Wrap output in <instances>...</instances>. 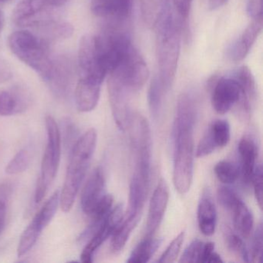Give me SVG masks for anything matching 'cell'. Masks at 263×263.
Listing matches in <instances>:
<instances>
[{
  "mask_svg": "<svg viewBox=\"0 0 263 263\" xmlns=\"http://www.w3.org/2000/svg\"><path fill=\"white\" fill-rule=\"evenodd\" d=\"M158 78L166 91L173 85L181 50L183 29L170 5L166 3L156 24Z\"/></svg>",
  "mask_w": 263,
  "mask_h": 263,
  "instance_id": "6da1fadb",
  "label": "cell"
},
{
  "mask_svg": "<svg viewBox=\"0 0 263 263\" xmlns=\"http://www.w3.org/2000/svg\"><path fill=\"white\" fill-rule=\"evenodd\" d=\"M98 134L89 129L78 138L70 152V161L60 196V205L64 212L71 210L81 184L87 175L96 149Z\"/></svg>",
  "mask_w": 263,
  "mask_h": 263,
  "instance_id": "7a4b0ae2",
  "label": "cell"
},
{
  "mask_svg": "<svg viewBox=\"0 0 263 263\" xmlns=\"http://www.w3.org/2000/svg\"><path fill=\"white\" fill-rule=\"evenodd\" d=\"M8 45L20 61L33 69L45 82L48 81L53 60L50 58L47 42L28 30H19L9 36Z\"/></svg>",
  "mask_w": 263,
  "mask_h": 263,
  "instance_id": "3957f363",
  "label": "cell"
},
{
  "mask_svg": "<svg viewBox=\"0 0 263 263\" xmlns=\"http://www.w3.org/2000/svg\"><path fill=\"white\" fill-rule=\"evenodd\" d=\"M193 126H174L173 183L178 193L184 195L190 190L193 181Z\"/></svg>",
  "mask_w": 263,
  "mask_h": 263,
  "instance_id": "277c9868",
  "label": "cell"
},
{
  "mask_svg": "<svg viewBox=\"0 0 263 263\" xmlns=\"http://www.w3.org/2000/svg\"><path fill=\"white\" fill-rule=\"evenodd\" d=\"M47 144L41 163V174L36 182L34 200L36 204L43 201L49 187L54 181L59 167L61 155V132L60 127L52 116L46 118Z\"/></svg>",
  "mask_w": 263,
  "mask_h": 263,
  "instance_id": "5b68a950",
  "label": "cell"
},
{
  "mask_svg": "<svg viewBox=\"0 0 263 263\" xmlns=\"http://www.w3.org/2000/svg\"><path fill=\"white\" fill-rule=\"evenodd\" d=\"M108 75L133 93L144 87L149 78V70L145 61L133 45Z\"/></svg>",
  "mask_w": 263,
  "mask_h": 263,
  "instance_id": "8992f818",
  "label": "cell"
},
{
  "mask_svg": "<svg viewBox=\"0 0 263 263\" xmlns=\"http://www.w3.org/2000/svg\"><path fill=\"white\" fill-rule=\"evenodd\" d=\"M127 130L135 160V168L152 167V135L147 119L139 113L132 114Z\"/></svg>",
  "mask_w": 263,
  "mask_h": 263,
  "instance_id": "52a82bcc",
  "label": "cell"
},
{
  "mask_svg": "<svg viewBox=\"0 0 263 263\" xmlns=\"http://www.w3.org/2000/svg\"><path fill=\"white\" fill-rule=\"evenodd\" d=\"M60 196L61 192L56 191L46 201L23 232L18 244V256H24L33 249L44 229L50 224L54 217L60 204Z\"/></svg>",
  "mask_w": 263,
  "mask_h": 263,
  "instance_id": "ba28073f",
  "label": "cell"
},
{
  "mask_svg": "<svg viewBox=\"0 0 263 263\" xmlns=\"http://www.w3.org/2000/svg\"><path fill=\"white\" fill-rule=\"evenodd\" d=\"M78 62L81 77L93 78L103 83L107 73L101 61L96 35H85L81 38Z\"/></svg>",
  "mask_w": 263,
  "mask_h": 263,
  "instance_id": "9c48e42d",
  "label": "cell"
},
{
  "mask_svg": "<svg viewBox=\"0 0 263 263\" xmlns=\"http://www.w3.org/2000/svg\"><path fill=\"white\" fill-rule=\"evenodd\" d=\"M212 104L214 110L224 115L238 105L242 98V91L236 79L232 75L212 81Z\"/></svg>",
  "mask_w": 263,
  "mask_h": 263,
  "instance_id": "30bf717a",
  "label": "cell"
},
{
  "mask_svg": "<svg viewBox=\"0 0 263 263\" xmlns=\"http://www.w3.org/2000/svg\"><path fill=\"white\" fill-rule=\"evenodd\" d=\"M55 9L49 0H22L13 12V21L21 27H41L53 19L51 11Z\"/></svg>",
  "mask_w": 263,
  "mask_h": 263,
  "instance_id": "8fae6325",
  "label": "cell"
},
{
  "mask_svg": "<svg viewBox=\"0 0 263 263\" xmlns=\"http://www.w3.org/2000/svg\"><path fill=\"white\" fill-rule=\"evenodd\" d=\"M124 218V206L123 204H118L111 209L101 227L87 241L81 255V260L82 262L90 263L93 261V256L97 251L109 237L111 236L112 234L114 233L117 227L121 224Z\"/></svg>",
  "mask_w": 263,
  "mask_h": 263,
  "instance_id": "7c38bea8",
  "label": "cell"
},
{
  "mask_svg": "<svg viewBox=\"0 0 263 263\" xmlns=\"http://www.w3.org/2000/svg\"><path fill=\"white\" fill-rule=\"evenodd\" d=\"M107 87L114 119L121 130H127L132 114L129 104V97L132 92L110 76H109Z\"/></svg>",
  "mask_w": 263,
  "mask_h": 263,
  "instance_id": "4fadbf2b",
  "label": "cell"
},
{
  "mask_svg": "<svg viewBox=\"0 0 263 263\" xmlns=\"http://www.w3.org/2000/svg\"><path fill=\"white\" fill-rule=\"evenodd\" d=\"M169 200L167 183L161 178L151 198L146 224L145 237H154L164 218Z\"/></svg>",
  "mask_w": 263,
  "mask_h": 263,
  "instance_id": "5bb4252c",
  "label": "cell"
},
{
  "mask_svg": "<svg viewBox=\"0 0 263 263\" xmlns=\"http://www.w3.org/2000/svg\"><path fill=\"white\" fill-rule=\"evenodd\" d=\"M106 194V181L104 170L98 167L89 177L81 192V205L83 212L90 215Z\"/></svg>",
  "mask_w": 263,
  "mask_h": 263,
  "instance_id": "9a60e30c",
  "label": "cell"
},
{
  "mask_svg": "<svg viewBox=\"0 0 263 263\" xmlns=\"http://www.w3.org/2000/svg\"><path fill=\"white\" fill-rule=\"evenodd\" d=\"M262 17L252 19L240 36L230 44L226 55L233 62H239L246 58L262 30Z\"/></svg>",
  "mask_w": 263,
  "mask_h": 263,
  "instance_id": "2e32d148",
  "label": "cell"
},
{
  "mask_svg": "<svg viewBox=\"0 0 263 263\" xmlns=\"http://www.w3.org/2000/svg\"><path fill=\"white\" fill-rule=\"evenodd\" d=\"M102 83L93 78L81 77L75 88V102L81 112L87 113L95 110L101 95Z\"/></svg>",
  "mask_w": 263,
  "mask_h": 263,
  "instance_id": "e0dca14e",
  "label": "cell"
},
{
  "mask_svg": "<svg viewBox=\"0 0 263 263\" xmlns=\"http://www.w3.org/2000/svg\"><path fill=\"white\" fill-rule=\"evenodd\" d=\"M239 84L242 91V99L237 107L243 113L249 115L257 98V87L255 78L249 67H238L230 73Z\"/></svg>",
  "mask_w": 263,
  "mask_h": 263,
  "instance_id": "ac0fdd59",
  "label": "cell"
},
{
  "mask_svg": "<svg viewBox=\"0 0 263 263\" xmlns=\"http://www.w3.org/2000/svg\"><path fill=\"white\" fill-rule=\"evenodd\" d=\"M133 0H91L95 16L102 18L125 20L132 12Z\"/></svg>",
  "mask_w": 263,
  "mask_h": 263,
  "instance_id": "d6986e66",
  "label": "cell"
},
{
  "mask_svg": "<svg viewBox=\"0 0 263 263\" xmlns=\"http://www.w3.org/2000/svg\"><path fill=\"white\" fill-rule=\"evenodd\" d=\"M238 153L241 158L240 175L243 183L246 186L250 185L252 175L256 167L257 150L256 144L250 136L243 137L238 144Z\"/></svg>",
  "mask_w": 263,
  "mask_h": 263,
  "instance_id": "ffe728a7",
  "label": "cell"
},
{
  "mask_svg": "<svg viewBox=\"0 0 263 263\" xmlns=\"http://www.w3.org/2000/svg\"><path fill=\"white\" fill-rule=\"evenodd\" d=\"M198 223L203 235L211 236L215 233L217 224L216 208L209 189L203 192L198 203Z\"/></svg>",
  "mask_w": 263,
  "mask_h": 263,
  "instance_id": "44dd1931",
  "label": "cell"
},
{
  "mask_svg": "<svg viewBox=\"0 0 263 263\" xmlns=\"http://www.w3.org/2000/svg\"><path fill=\"white\" fill-rule=\"evenodd\" d=\"M72 78L71 66L65 59L53 60V67L47 84L54 95L64 97L70 88Z\"/></svg>",
  "mask_w": 263,
  "mask_h": 263,
  "instance_id": "7402d4cb",
  "label": "cell"
},
{
  "mask_svg": "<svg viewBox=\"0 0 263 263\" xmlns=\"http://www.w3.org/2000/svg\"><path fill=\"white\" fill-rule=\"evenodd\" d=\"M28 102L22 93L0 90V117L13 116L27 110Z\"/></svg>",
  "mask_w": 263,
  "mask_h": 263,
  "instance_id": "603a6c76",
  "label": "cell"
},
{
  "mask_svg": "<svg viewBox=\"0 0 263 263\" xmlns=\"http://www.w3.org/2000/svg\"><path fill=\"white\" fill-rule=\"evenodd\" d=\"M233 215L234 227L243 237L248 238L252 232L254 224L253 215L246 203L239 198L230 209Z\"/></svg>",
  "mask_w": 263,
  "mask_h": 263,
  "instance_id": "cb8c5ba5",
  "label": "cell"
},
{
  "mask_svg": "<svg viewBox=\"0 0 263 263\" xmlns=\"http://www.w3.org/2000/svg\"><path fill=\"white\" fill-rule=\"evenodd\" d=\"M37 28L44 33V36L41 39L47 44L49 41H62L70 38L73 33V27L71 24L55 21V19L47 21Z\"/></svg>",
  "mask_w": 263,
  "mask_h": 263,
  "instance_id": "d4e9b609",
  "label": "cell"
},
{
  "mask_svg": "<svg viewBox=\"0 0 263 263\" xmlns=\"http://www.w3.org/2000/svg\"><path fill=\"white\" fill-rule=\"evenodd\" d=\"M162 239L154 238V237H145L135 248L127 259V262L145 263L150 261L154 254L161 246Z\"/></svg>",
  "mask_w": 263,
  "mask_h": 263,
  "instance_id": "484cf974",
  "label": "cell"
},
{
  "mask_svg": "<svg viewBox=\"0 0 263 263\" xmlns=\"http://www.w3.org/2000/svg\"><path fill=\"white\" fill-rule=\"evenodd\" d=\"M167 93V92L160 82L158 76L154 77L149 86L147 102H148L151 115L155 121H156L161 115L164 98Z\"/></svg>",
  "mask_w": 263,
  "mask_h": 263,
  "instance_id": "4316f807",
  "label": "cell"
},
{
  "mask_svg": "<svg viewBox=\"0 0 263 263\" xmlns=\"http://www.w3.org/2000/svg\"><path fill=\"white\" fill-rule=\"evenodd\" d=\"M139 221L132 218H124L111 235L110 249L114 252H121L124 249L130 234L138 226Z\"/></svg>",
  "mask_w": 263,
  "mask_h": 263,
  "instance_id": "83f0119b",
  "label": "cell"
},
{
  "mask_svg": "<svg viewBox=\"0 0 263 263\" xmlns=\"http://www.w3.org/2000/svg\"><path fill=\"white\" fill-rule=\"evenodd\" d=\"M208 130L210 132L217 148H222L228 145L230 141L231 128L226 120H216L213 121Z\"/></svg>",
  "mask_w": 263,
  "mask_h": 263,
  "instance_id": "f1b7e54d",
  "label": "cell"
},
{
  "mask_svg": "<svg viewBox=\"0 0 263 263\" xmlns=\"http://www.w3.org/2000/svg\"><path fill=\"white\" fill-rule=\"evenodd\" d=\"M217 178L223 184H234L240 176L239 167L228 161L217 163L214 168Z\"/></svg>",
  "mask_w": 263,
  "mask_h": 263,
  "instance_id": "f546056e",
  "label": "cell"
},
{
  "mask_svg": "<svg viewBox=\"0 0 263 263\" xmlns=\"http://www.w3.org/2000/svg\"><path fill=\"white\" fill-rule=\"evenodd\" d=\"M30 152L26 149L18 152L6 167V173L10 175H19L27 170L30 164Z\"/></svg>",
  "mask_w": 263,
  "mask_h": 263,
  "instance_id": "4dcf8cb0",
  "label": "cell"
},
{
  "mask_svg": "<svg viewBox=\"0 0 263 263\" xmlns=\"http://www.w3.org/2000/svg\"><path fill=\"white\" fill-rule=\"evenodd\" d=\"M166 3L162 0H142L144 21L148 24H155Z\"/></svg>",
  "mask_w": 263,
  "mask_h": 263,
  "instance_id": "1f68e13d",
  "label": "cell"
},
{
  "mask_svg": "<svg viewBox=\"0 0 263 263\" xmlns=\"http://www.w3.org/2000/svg\"><path fill=\"white\" fill-rule=\"evenodd\" d=\"M193 0H172V10L179 21L183 33L187 30Z\"/></svg>",
  "mask_w": 263,
  "mask_h": 263,
  "instance_id": "d6a6232c",
  "label": "cell"
},
{
  "mask_svg": "<svg viewBox=\"0 0 263 263\" xmlns=\"http://www.w3.org/2000/svg\"><path fill=\"white\" fill-rule=\"evenodd\" d=\"M184 236H185L184 232H181V233L178 234L177 237L174 238L173 241L170 243L168 247L164 251V253L160 257L159 259L158 260V262L172 263L176 261L181 247H182Z\"/></svg>",
  "mask_w": 263,
  "mask_h": 263,
  "instance_id": "836d02e7",
  "label": "cell"
},
{
  "mask_svg": "<svg viewBox=\"0 0 263 263\" xmlns=\"http://www.w3.org/2000/svg\"><path fill=\"white\" fill-rule=\"evenodd\" d=\"M204 242L199 239H195L186 248L181 257L180 262L200 263L201 253H202Z\"/></svg>",
  "mask_w": 263,
  "mask_h": 263,
  "instance_id": "e575fe53",
  "label": "cell"
},
{
  "mask_svg": "<svg viewBox=\"0 0 263 263\" xmlns=\"http://www.w3.org/2000/svg\"><path fill=\"white\" fill-rule=\"evenodd\" d=\"M12 193L11 185L8 183L0 184V234L6 226L7 215V202Z\"/></svg>",
  "mask_w": 263,
  "mask_h": 263,
  "instance_id": "d590c367",
  "label": "cell"
},
{
  "mask_svg": "<svg viewBox=\"0 0 263 263\" xmlns=\"http://www.w3.org/2000/svg\"><path fill=\"white\" fill-rule=\"evenodd\" d=\"M228 246L231 251L239 255L243 261L249 262L250 261V253L243 241L242 238L238 235L232 234L228 237Z\"/></svg>",
  "mask_w": 263,
  "mask_h": 263,
  "instance_id": "8d00e7d4",
  "label": "cell"
},
{
  "mask_svg": "<svg viewBox=\"0 0 263 263\" xmlns=\"http://www.w3.org/2000/svg\"><path fill=\"white\" fill-rule=\"evenodd\" d=\"M262 223L260 222L257 226L252 238L250 261L253 262L258 263L261 261L262 254Z\"/></svg>",
  "mask_w": 263,
  "mask_h": 263,
  "instance_id": "74e56055",
  "label": "cell"
},
{
  "mask_svg": "<svg viewBox=\"0 0 263 263\" xmlns=\"http://www.w3.org/2000/svg\"><path fill=\"white\" fill-rule=\"evenodd\" d=\"M216 148V145L212 139V135L209 130H207L198 143V147L195 152V157L203 158V157L208 156L213 153Z\"/></svg>",
  "mask_w": 263,
  "mask_h": 263,
  "instance_id": "f35d334b",
  "label": "cell"
},
{
  "mask_svg": "<svg viewBox=\"0 0 263 263\" xmlns=\"http://www.w3.org/2000/svg\"><path fill=\"white\" fill-rule=\"evenodd\" d=\"M262 166L261 164H257L252 175V181L255 194V199L258 203L260 209H262L263 192H262Z\"/></svg>",
  "mask_w": 263,
  "mask_h": 263,
  "instance_id": "ab89813d",
  "label": "cell"
},
{
  "mask_svg": "<svg viewBox=\"0 0 263 263\" xmlns=\"http://www.w3.org/2000/svg\"><path fill=\"white\" fill-rule=\"evenodd\" d=\"M235 191L228 186H221L218 190V200L220 204L227 210L230 211L232 206L239 199Z\"/></svg>",
  "mask_w": 263,
  "mask_h": 263,
  "instance_id": "60d3db41",
  "label": "cell"
},
{
  "mask_svg": "<svg viewBox=\"0 0 263 263\" xmlns=\"http://www.w3.org/2000/svg\"><path fill=\"white\" fill-rule=\"evenodd\" d=\"M63 132L61 133V140L64 139L67 144H72V145H74L78 139H76L77 130L76 127L73 125L72 121L70 119H67L64 121V124L62 126Z\"/></svg>",
  "mask_w": 263,
  "mask_h": 263,
  "instance_id": "b9f144b4",
  "label": "cell"
},
{
  "mask_svg": "<svg viewBox=\"0 0 263 263\" xmlns=\"http://www.w3.org/2000/svg\"><path fill=\"white\" fill-rule=\"evenodd\" d=\"M246 11L252 19L262 17V0H247Z\"/></svg>",
  "mask_w": 263,
  "mask_h": 263,
  "instance_id": "7bdbcfd3",
  "label": "cell"
},
{
  "mask_svg": "<svg viewBox=\"0 0 263 263\" xmlns=\"http://www.w3.org/2000/svg\"><path fill=\"white\" fill-rule=\"evenodd\" d=\"M214 251H215V244L213 242L209 241V242L204 243L200 263H207L209 257Z\"/></svg>",
  "mask_w": 263,
  "mask_h": 263,
  "instance_id": "ee69618b",
  "label": "cell"
},
{
  "mask_svg": "<svg viewBox=\"0 0 263 263\" xmlns=\"http://www.w3.org/2000/svg\"><path fill=\"white\" fill-rule=\"evenodd\" d=\"M11 77L12 74L10 70L5 66L0 64V84L9 81Z\"/></svg>",
  "mask_w": 263,
  "mask_h": 263,
  "instance_id": "f6af8a7d",
  "label": "cell"
},
{
  "mask_svg": "<svg viewBox=\"0 0 263 263\" xmlns=\"http://www.w3.org/2000/svg\"><path fill=\"white\" fill-rule=\"evenodd\" d=\"M229 0H208L209 8L211 10H216L227 4Z\"/></svg>",
  "mask_w": 263,
  "mask_h": 263,
  "instance_id": "bcb514c9",
  "label": "cell"
},
{
  "mask_svg": "<svg viewBox=\"0 0 263 263\" xmlns=\"http://www.w3.org/2000/svg\"><path fill=\"white\" fill-rule=\"evenodd\" d=\"M223 262L222 258H221L218 253L214 251L212 252V255L209 257V260H208L207 263H221Z\"/></svg>",
  "mask_w": 263,
  "mask_h": 263,
  "instance_id": "7dc6e473",
  "label": "cell"
},
{
  "mask_svg": "<svg viewBox=\"0 0 263 263\" xmlns=\"http://www.w3.org/2000/svg\"><path fill=\"white\" fill-rule=\"evenodd\" d=\"M50 4H52L54 8H59V7H63L67 3H68L70 0H49Z\"/></svg>",
  "mask_w": 263,
  "mask_h": 263,
  "instance_id": "c3c4849f",
  "label": "cell"
},
{
  "mask_svg": "<svg viewBox=\"0 0 263 263\" xmlns=\"http://www.w3.org/2000/svg\"><path fill=\"white\" fill-rule=\"evenodd\" d=\"M4 23H5V17H4V12L0 10V33L3 30L4 27Z\"/></svg>",
  "mask_w": 263,
  "mask_h": 263,
  "instance_id": "681fc988",
  "label": "cell"
},
{
  "mask_svg": "<svg viewBox=\"0 0 263 263\" xmlns=\"http://www.w3.org/2000/svg\"><path fill=\"white\" fill-rule=\"evenodd\" d=\"M12 0H0V4H6V3L10 2Z\"/></svg>",
  "mask_w": 263,
  "mask_h": 263,
  "instance_id": "f907efd6",
  "label": "cell"
}]
</instances>
